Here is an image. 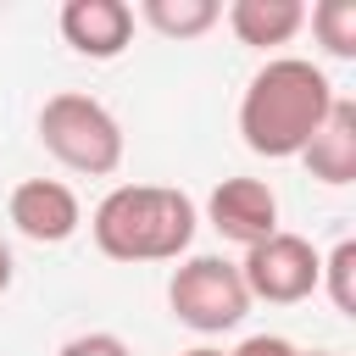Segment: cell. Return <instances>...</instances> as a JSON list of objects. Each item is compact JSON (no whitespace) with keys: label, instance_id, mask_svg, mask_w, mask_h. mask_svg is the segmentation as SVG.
I'll return each mask as SVG.
<instances>
[{"label":"cell","instance_id":"12","mask_svg":"<svg viewBox=\"0 0 356 356\" xmlns=\"http://www.w3.org/2000/svg\"><path fill=\"white\" fill-rule=\"evenodd\" d=\"M306 22L334 61H356V0H317Z\"/></svg>","mask_w":356,"mask_h":356},{"label":"cell","instance_id":"10","mask_svg":"<svg viewBox=\"0 0 356 356\" xmlns=\"http://www.w3.org/2000/svg\"><path fill=\"white\" fill-rule=\"evenodd\" d=\"M222 17L234 28V39L250 44V50H278L306 28V6L300 0H234Z\"/></svg>","mask_w":356,"mask_h":356},{"label":"cell","instance_id":"6","mask_svg":"<svg viewBox=\"0 0 356 356\" xmlns=\"http://www.w3.org/2000/svg\"><path fill=\"white\" fill-rule=\"evenodd\" d=\"M6 217L33 245H61L83 228V206H78L72 184H61V178H22L6 200Z\"/></svg>","mask_w":356,"mask_h":356},{"label":"cell","instance_id":"9","mask_svg":"<svg viewBox=\"0 0 356 356\" xmlns=\"http://www.w3.org/2000/svg\"><path fill=\"white\" fill-rule=\"evenodd\" d=\"M300 161H306V172H312L317 184H328V189L356 184V100L334 95V106H328L323 128L306 139Z\"/></svg>","mask_w":356,"mask_h":356},{"label":"cell","instance_id":"1","mask_svg":"<svg viewBox=\"0 0 356 356\" xmlns=\"http://www.w3.org/2000/svg\"><path fill=\"white\" fill-rule=\"evenodd\" d=\"M334 106V83L317 61L306 56H267V67H256V78L239 95V134L245 150L267 156V161H289L306 150V139L323 128Z\"/></svg>","mask_w":356,"mask_h":356},{"label":"cell","instance_id":"3","mask_svg":"<svg viewBox=\"0 0 356 356\" xmlns=\"http://www.w3.org/2000/svg\"><path fill=\"white\" fill-rule=\"evenodd\" d=\"M39 145L83 178H111L122 167V122L78 89H61L39 106Z\"/></svg>","mask_w":356,"mask_h":356},{"label":"cell","instance_id":"15","mask_svg":"<svg viewBox=\"0 0 356 356\" xmlns=\"http://www.w3.org/2000/svg\"><path fill=\"white\" fill-rule=\"evenodd\" d=\"M228 356H306L295 339H284V334H250V339H239Z\"/></svg>","mask_w":356,"mask_h":356},{"label":"cell","instance_id":"11","mask_svg":"<svg viewBox=\"0 0 356 356\" xmlns=\"http://www.w3.org/2000/svg\"><path fill=\"white\" fill-rule=\"evenodd\" d=\"M139 17L161 33V39H200L222 22V6L217 0H145Z\"/></svg>","mask_w":356,"mask_h":356},{"label":"cell","instance_id":"17","mask_svg":"<svg viewBox=\"0 0 356 356\" xmlns=\"http://www.w3.org/2000/svg\"><path fill=\"white\" fill-rule=\"evenodd\" d=\"M178 356H228V350H217V345H195V350H178Z\"/></svg>","mask_w":356,"mask_h":356},{"label":"cell","instance_id":"2","mask_svg":"<svg viewBox=\"0 0 356 356\" xmlns=\"http://www.w3.org/2000/svg\"><path fill=\"white\" fill-rule=\"evenodd\" d=\"M195 200L172 184H117L89 217V234L111 261H178L195 245Z\"/></svg>","mask_w":356,"mask_h":356},{"label":"cell","instance_id":"8","mask_svg":"<svg viewBox=\"0 0 356 356\" xmlns=\"http://www.w3.org/2000/svg\"><path fill=\"white\" fill-rule=\"evenodd\" d=\"M56 22H61V39L89 61H117L134 44V6L128 0H67Z\"/></svg>","mask_w":356,"mask_h":356},{"label":"cell","instance_id":"16","mask_svg":"<svg viewBox=\"0 0 356 356\" xmlns=\"http://www.w3.org/2000/svg\"><path fill=\"white\" fill-rule=\"evenodd\" d=\"M11 278H17V261H11V245L0 239V295L11 289Z\"/></svg>","mask_w":356,"mask_h":356},{"label":"cell","instance_id":"13","mask_svg":"<svg viewBox=\"0 0 356 356\" xmlns=\"http://www.w3.org/2000/svg\"><path fill=\"white\" fill-rule=\"evenodd\" d=\"M317 289H328V300H334L339 317H356V239H339V245L323 256Z\"/></svg>","mask_w":356,"mask_h":356},{"label":"cell","instance_id":"4","mask_svg":"<svg viewBox=\"0 0 356 356\" xmlns=\"http://www.w3.org/2000/svg\"><path fill=\"white\" fill-rule=\"evenodd\" d=\"M167 306H172V317L184 328L211 339V334H228V328L245 323L250 289L239 278V261H228V256H184L172 267V278H167Z\"/></svg>","mask_w":356,"mask_h":356},{"label":"cell","instance_id":"14","mask_svg":"<svg viewBox=\"0 0 356 356\" xmlns=\"http://www.w3.org/2000/svg\"><path fill=\"white\" fill-rule=\"evenodd\" d=\"M56 356H134L117 334H106V328H89V334H72Z\"/></svg>","mask_w":356,"mask_h":356},{"label":"cell","instance_id":"18","mask_svg":"<svg viewBox=\"0 0 356 356\" xmlns=\"http://www.w3.org/2000/svg\"><path fill=\"white\" fill-rule=\"evenodd\" d=\"M306 356H334V350H306Z\"/></svg>","mask_w":356,"mask_h":356},{"label":"cell","instance_id":"5","mask_svg":"<svg viewBox=\"0 0 356 356\" xmlns=\"http://www.w3.org/2000/svg\"><path fill=\"white\" fill-rule=\"evenodd\" d=\"M239 278L250 289V300H267V306H295L306 295H317V278H323V256L306 234H267L261 245L245 250L239 261Z\"/></svg>","mask_w":356,"mask_h":356},{"label":"cell","instance_id":"7","mask_svg":"<svg viewBox=\"0 0 356 356\" xmlns=\"http://www.w3.org/2000/svg\"><path fill=\"white\" fill-rule=\"evenodd\" d=\"M206 217L222 239L234 245H261L267 234H278V195L261 184V178H222L206 200Z\"/></svg>","mask_w":356,"mask_h":356}]
</instances>
